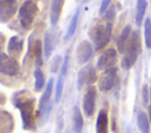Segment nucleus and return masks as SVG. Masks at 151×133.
I'll return each mask as SVG.
<instances>
[{"label": "nucleus", "mask_w": 151, "mask_h": 133, "mask_svg": "<svg viewBox=\"0 0 151 133\" xmlns=\"http://www.w3.org/2000/svg\"><path fill=\"white\" fill-rule=\"evenodd\" d=\"M12 102L20 111L24 129L34 131L35 129V118H37L35 98L27 89H21L13 94Z\"/></svg>", "instance_id": "nucleus-1"}, {"label": "nucleus", "mask_w": 151, "mask_h": 133, "mask_svg": "<svg viewBox=\"0 0 151 133\" xmlns=\"http://www.w3.org/2000/svg\"><path fill=\"white\" fill-rule=\"evenodd\" d=\"M112 28H113V22L104 18L93 21V24L90 27L88 35L92 40L94 51H100L109 44L112 34Z\"/></svg>", "instance_id": "nucleus-2"}, {"label": "nucleus", "mask_w": 151, "mask_h": 133, "mask_svg": "<svg viewBox=\"0 0 151 133\" xmlns=\"http://www.w3.org/2000/svg\"><path fill=\"white\" fill-rule=\"evenodd\" d=\"M142 53V39L139 31H132V34L130 36V40L127 42L123 60H122V67L124 69H130L137 61L139 54Z\"/></svg>", "instance_id": "nucleus-3"}, {"label": "nucleus", "mask_w": 151, "mask_h": 133, "mask_svg": "<svg viewBox=\"0 0 151 133\" xmlns=\"http://www.w3.org/2000/svg\"><path fill=\"white\" fill-rule=\"evenodd\" d=\"M39 7L34 0H25L19 7V22L24 29H29L38 15Z\"/></svg>", "instance_id": "nucleus-4"}, {"label": "nucleus", "mask_w": 151, "mask_h": 133, "mask_svg": "<svg viewBox=\"0 0 151 133\" xmlns=\"http://www.w3.org/2000/svg\"><path fill=\"white\" fill-rule=\"evenodd\" d=\"M53 78H51L47 82V86L39 100V105H38V112H37V117L42 115L44 119L47 118L48 112L51 111V95H52V91H53Z\"/></svg>", "instance_id": "nucleus-5"}, {"label": "nucleus", "mask_w": 151, "mask_h": 133, "mask_svg": "<svg viewBox=\"0 0 151 133\" xmlns=\"http://www.w3.org/2000/svg\"><path fill=\"white\" fill-rule=\"evenodd\" d=\"M20 72V65L15 58L5 53L0 54V73L9 77L18 75Z\"/></svg>", "instance_id": "nucleus-6"}, {"label": "nucleus", "mask_w": 151, "mask_h": 133, "mask_svg": "<svg viewBox=\"0 0 151 133\" xmlns=\"http://www.w3.org/2000/svg\"><path fill=\"white\" fill-rule=\"evenodd\" d=\"M117 51L114 48H107L105 49L100 56L97 60V68L99 71H106L110 68H113L114 65L117 64Z\"/></svg>", "instance_id": "nucleus-7"}, {"label": "nucleus", "mask_w": 151, "mask_h": 133, "mask_svg": "<svg viewBox=\"0 0 151 133\" xmlns=\"http://www.w3.org/2000/svg\"><path fill=\"white\" fill-rule=\"evenodd\" d=\"M117 75H118V71L116 67L106 69L103 72V74L100 75L99 80H98V88L100 92H109L113 88L116 81H117Z\"/></svg>", "instance_id": "nucleus-8"}, {"label": "nucleus", "mask_w": 151, "mask_h": 133, "mask_svg": "<svg viewBox=\"0 0 151 133\" xmlns=\"http://www.w3.org/2000/svg\"><path fill=\"white\" fill-rule=\"evenodd\" d=\"M97 80V73L96 69L92 65H87L85 67H83L79 73H78V78H77V86L78 89H80L83 86L88 85L92 86V84H94Z\"/></svg>", "instance_id": "nucleus-9"}, {"label": "nucleus", "mask_w": 151, "mask_h": 133, "mask_svg": "<svg viewBox=\"0 0 151 133\" xmlns=\"http://www.w3.org/2000/svg\"><path fill=\"white\" fill-rule=\"evenodd\" d=\"M18 11L17 0H0V22H8Z\"/></svg>", "instance_id": "nucleus-10"}, {"label": "nucleus", "mask_w": 151, "mask_h": 133, "mask_svg": "<svg viewBox=\"0 0 151 133\" xmlns=\"http://www.w3.org/2000/svg\"><path fill=\"white\" fill-rule=\"evenodd\" d=\"M96 98H97V89L94 86H88L84 99H83V111L87 118H91L96 109Z\"/></svg>", "instance_id": "nucleus-11"}, {"label": "nucleus", "mask_w": 151, "mask_h": 133, "mask_svg": "<svg viewBox=\"0 0 151 133\" xmlns=\"http://www.w3.org/2000/svg\"><path fill=\"white\" fill-rule=\"evenodd\" d=\"M58 44V33L55 28H50L45 32L44 35V56L50 58L54 51L55 45Z\"/></svg>", "instance_id": "nucleus-12"}, {"label": "nucleus", "mask_w": 151, "mask_h": 133, "mask_svg": "<svg viewBox=\"0 0 151 133\" xmlns=\"http://www.w3.org/2000/svg\"><path fill=\"white\" fill-rule=\"evenodd\" d=\"M92 54H93V46H92V44L88 40L80 41V44L78 45L77 51H76V56H77L78 62L81 64V65L87 62L92 58Z\"/></svg>", "instance_id": "nucleus-13"}, {"label": "nucleus", "mask_w": 151, "mask_h": 133, "mask_svg": "<svg viewBox=\"0 0 151 133\" xmlns=\"http://www.w3.org/2000/svg\"><path fill=\"white\" fill-rule=\"evenodd\" d=\"M68 60H70V55L68 53L65 55L64 61H63V66L60 68V74L58 77L57 80V85H55V102H59L61 99V94H63V88H64V82H65V78L67 74V68H68Z\"/></svg>", "instance_id": "nucleus-14"}, {"label": "nucleus", "mask_w": 151, "mask_h": 133, "mask_svg": "<svg viewBox=\"0 0 151 133\" xmlns=\"http://www.w3.org/2000/svg\"><path fill=\"white\" fill-rule=\"evenodd\" d=\"M33 53L34 55V61H35V67L40 68L42 66V46L40 40H34L32 41V36L29 38V44H28V53Z\"/></svg>", "instance_id": "nucleus-15"}, {"label": "nucleus", "mask_w": 151, "mask_h": 133, "mask_svg": "<svg viewBox=\"0 0 151 133\" xmlns=\"http://www.w3.org/2000/svg\"><path fill=\"white\" fill-rule=\"evenodd\" d=\"M7 48H8V53L11 56H13V58L19 56L20 53L22 52V48H24V39L19 35L11 36Z\"/></svg>", "instance_id": "nucleus-16"}, {"label": "nucleus", "mask_w": 151, "mask_h": 133, "mask_svg": "<svg viewBox=\"0 0 151 133\" xmlns=\"http://www.w3.org/2000/svg\"><path fill=\"white\" fill-rule=\"evenodd\" d=\"M132 34V29H131V26L130 25H126L123 31L120 32L119 36L117 38V48H118V52L124 54L125 53V49H126V46H127V42L130 40V36Z\"/></svg>", "instance_id": "nucleus-17"}, {"label": "nucleus", "mask_w": 151, "mask_h": 133, "mask_svg": "<svg viewBox=\"0 0 151 133\" xmlns=\"http://www.w3.org/2000/svg\"><path fill=\"white\" fill-rule=\"evenodd\" d=\"M65 0H52L51 4V12H50V20H51V25L54 27L58 21L59 18L61 15V11H63V6H64Z\"/></svg>", "instance_id": "nucleus-18"}, {"label": "nucleus", "mask_w": 151, "mask_h": 133, "mask_svg": "<svg viewBox=\"0 0 151 133\" xmlns=\"http://www.w3.org/2000/svg\"><path fill=\"white\" fill-rule=\"evenodd\" d=\"M13 126L14 121L12 115L6 111H0V133H11Z\"/></svg>", "instance_id": "nucleus-19"}, {"label": "nucleus", "mask_w": 151, "mask_h": 133, "mask_svg": "<svg viewBox=\"0 0 151 133\" xmlns=\"http://www.w3.org/2000/svg\"><path fill=\"white\" fill-rule=\"evenodd\" d=\"M109 132V117L105 109H100L96 122V133H107Z\"/></svg>", "instance_id": "nucleus-20"}, {"label": "nucleus", "mask_w": 151, "mask_h": 133, "mask_svg": "<svg viewBox=\"0 0 151 133\" xmlns=\"http://www.w3.org/2000/svg\"><path fill=\"white\" fill-rule=\"evenodd\" d=\"M147 8V1L146 0H137V5H136V25L137 27H140L143 21H144V16H145V12Z\"/></svg>", "instance_id": "nucleus-21"}, {"label": "nucleus", "mask_w": 151, "mask_h": 133, "mask_svg": "<svg viewBox=\"0 0 151 133\" xmlns=\"http://www.w3.org/2000/svg\"><path fill=\"white\" fill-rule=\"evenodd\" d=\"M84 128V118L80 112V108L78 106H74L73 108V131L76 133H83Z\"/></svg>", "instance_id": "nucleus-22"}, {"label": "nucleus", "mask_w": 151, "mask_h": 133, "mask_svg": "<svg viewBox=\"0 0 151 133\" xmlns=\"http://www.w3.org/2000/svg\"><path fill=\"white\" fill-rule=\"evenodd\" d=\"M137 126L140 131V133H149L150 132V121L149 117L145 112L139 111L137 114Z\"/></svg>", "instance_id": "nucleus-23"}, {"label": "nucleus", "mask_w": 151, "mask_h": 133, "mask_svg": "<svg viewBox=\"0 0 151 133\" xmlns=\"http://www.w3.org/2000/svg\"><path fill=\"white\" fill-rule=\"evenodd\" d=\"M79 14H80V8L78 7V8L76 9V12H74V14H73V16H72V19H71L70 26H68V28H67V31H66L65 40H70V39L73 36V34H74V32H76V29H77V25H78Z\"/></svg>", "instance_id": "nucleus-24"}, {"label": "nucleus", "mask_w": 151, "mask_h": 133, "mask_svg": "<svg viewBox=\"0 0 151 133\" xmlns=\"http://www.w3.org/2000/svg\"><path fill=\"white\" fill-rule=\"evenodd\" d=\"M45 86V75L40 68H35L34 71V89L40 92Z\"/></svg>", "instance_id": "nucleus-25"}, {"label": "nucleus", "mask_w": 151, "mask_h": 133, "mask_svg": "<svg viewBox=\"0 0 151 133\" xmlns=\"http://www.w3.org/2000/svg\"><path fill=\"white\" fill-rule=\"evenodd\" d=\"M144 42L146 48H151V19L146 18L144 21Z\"/></svg>", "instance_id": "nucleus-26"}, {"label": "nucleus", "mask_w": 151, "mask_h": 133, "mask_svg": "<svg viewBox=\"0 0 151 133\" xmlns=\"http://www.w3.org/2000/svg\"><path fill=\"white\" fill-rule=\"evenodd\" d=\"M61 66H63V64H61V58H60V55L54 56L53 60H52V64H51V71H52L53 73H55V72L59 69V67L61 68Z\"/></svg>", "instance_id": "nucleus-27"}, {"label": "nucleus", "mask_w": 151, "mask_h": 133, "mask_svg": "<svg viewBox=\"0 0 151 133\" xmlns=\"http://www.w3.org/2000/svg\"><path fill=\"white\" fill-rule=\"evenodd\" d=\"M110 2H111V0H101L100 7H99V14L103 15L107 11V8L110 7Z\"/></svg>", "instance_id": "nucleus-28"}, {"label": "nucleus", "mask_w": 151, "mask_h": 133, "mask_svg": "<svg viewBox=\"0 0 151 133\" xmlns=\"http://www.w3.org/2000/svg\"><path fill=\"white\" fill-rule=\"evenodd\" d=\"M5 41H6V36L4 33L0 32V54L2 53L4 51V47H5Z\"/></svg>", "instance_id": "nucleus-29"}, {"label": "nucleus", "mask_w": 151, "mask_h": 133, "mask_svg": "<svg viewBox=\"0 0 151 133\" xmlns=\"http://www.w3.org/2000/svg\"><path fill=\"white\" fill-rule=\"evenodd\" d=\"M143 102L144 105L147 104V87L144 86V89H143Z\"/></svg>", "instance_id": "nucleus-30"}, {"label": "nucleus", "mask_w": 151, "mask_h": 133, "mask_svg": "<svg viewBox=\"0 0 151 133\" xmlns=\"http://www.w3.org/2000/svg\"><path fill=\"white\" fill-rule=\"evenodd\" d=\"M58 121H59V122H58L59 126H58V129H57L55 133H60V131H61V127H63V117H61V115L59 117V120H58Z\"/></svg>", "instance_id": "nucleus-31"}, {"label": "nucleus", "mask_w": 151, "mask_h": 133, "mask_svg": "<svg viewBox=\"0 0 151 133\" xmlns=\"http://www.w3.org/2000/svg\"><path fill=\"white\" fill-rule=\"evenodd\" d=\"M150 107H151V88H150Z\"/></svg>", "instance_id": "nucleus-32"}, {"label": "nucleus", "mask_w": 151, "mask_h": 133, "mask_svg": "<svg viewBox=\"0 0 151 133\" xmlns=\"http://www.w3.org/2000/svg\"><path fill=\"white\" fill-rule=\"evenodd\" d=\"M150 119H151V107H150Z\"/></svg>", "instance_id": "nucleus-33"}, {"label": "nucleus", "mask_w": 151, "mask_h": 133, "mask_svg": "<svg viewBox=\"0 0 151 133\" xmlns=\"http://www.w3.org/2000/svg\"><path fill=\"white\" fill-rule=\"evenodd\" d=\"M17 1H18V0H17Z\"/></svg>", "instance_id": "nucleus-34"}, {"label": "nucleus", "mask_w": 151, "mask_h": 133, "mask_svg": "<svg viewBox=\"0 0 151 133\" xmlns=\"http://www.w3.org/2000/svg\"><path fill=\"white\" fill-rule=\"evenodd\" d=\"M150 1H151V0H150Z\"/></svg>", "instance_id": "nucleus-35"}]
</instances>
